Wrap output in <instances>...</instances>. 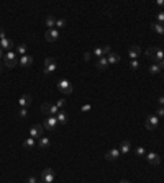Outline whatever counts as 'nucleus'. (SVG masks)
<instances>
[{
    "label": "nucleus",
    "mask_w": 164,
    "mask_h": 183,
    "mask_svg": "<svg viewBox=\"0 0 164 183\" xmlns=\"http://www.w3.org/2000/svg\"><path fill=\"white\" fill-rule=\"evenodd\" d=\"M26 181H28V183H36V178H34V177H30Z\"/></svg>",
    "instance_id": "obj_38"
},
{
    "label": "nucleus",
    "mask_w": 164,
    "mask_h": 183,
    "mask_svg": "<svg viewBox=\"0 0 164 183\" xmlns=\"http://www.w3.org/2000/svg\"><path fill=\"white\" fill-rule=\"evenodd\" d=\"M64 105H66V101H64V100H59L58 103H56V106H58V108H62Z\"/></svg>",
    "instance_id": "obj_36"
},
{
    "label": "nucleus",
    "mask_w": 164,
    "mask_h": 183,
    "mask_svg": "<svg viewBox=\"0 0 164 183\" xmlns=\"http://www.w3.org/2000/svg\"><path fill=\"white\" fill-rule=\"evenodd\" d=\"M33 64V57L31 56H21V59L18 61V65H21V67H30V65Z\"/></svg>",
    "instance_id": "obj_11"
},
{
    "label": "nucleus",
    "mask_w": 164,
    "mask_h": 183,
    "mask_svg": "<svg viewBox=\"0 0 164 183\" xmlns=\"http://www.w3.org/2000/svg\"><path fill=\"white\" fill-rule=\"evenodd\" d=\"M158 123H159V118L156 114H151V116H148L146 118V123H145V126L149 129V131H153L158 128Z\"/></svg>",
    "instance_id": "obj_4"
},
{
    "label": "nucleus",
    "mask_w": 164,
    "mask_h": 183,
    "mask_svg": "<svg viewBox=\"0 0 164 183\" xmlns=\"http://www.w3.org/2000/svg\"><path fill=\"white\" fill-rule=\"evenodd\" d=\"M49 109H51V103H43V105H41V111H43V113L49 114Z\"/></svg>",
    "instance_id": "obj_26"
},
{
    "label": "nucleus",
    "mask_w": 164,
    "mask_h": 183,
    "mask_svg": "<svg viewBox=\"0 0 164 183\" xmlns=\"http://www.w3.org/2000/svg\"><path fill=\"white\" fill-rule=\"evenodd\" d=\"M2 56H3V53H2V49H0V59H2Z\"/></svg>",
    "instance_id": "obj_44"
},
{
    "label": "nucleus",
    "mask_w": 164,
    "mask_h": 183,
    "mask_svg": "<svg viewBox=\"0 0 164 183\" xmlns=\"http://www.w3.org/2000/svg\"><path fill=\"white\" fill-rule=\"evenodd\" d=\"M0 69H2V64H0Z\"/></svg>",
    "instance_id": "obj_45"
},
{
    "label": "nucleus",
    "mask_w": 164,
    "mask_h": 183,
    "mask_svg": "<svg viewBox=\"0 0 164 183\" xmlns=\"http://www.w3.org/2000/svg\"><path fill=\"white\" fill-rule=\"evenodd\" d=\"M43 124H34V126L30 129V137H43Z\"/></svg>",
    "instance_id": "obj_7"
},
{
    "label": "nucleus",
    "mask_w": 164,
    "mask_h": 183,
    "mask_svg": "<svg viewBox=\"0 0 164 183\" xmlns=\"http://www.w3.org/2000/svg\"><path fill=\"white\" fill-rule=\"evenodd\" d=\"M156 3H158V5L161 7V5H164V0H158V2H156Z\"/></svg>",
    "instance_id": "obj_42"
},
{
    "label": "nucleus",
    "mask_w": 164,
    "mask_h": 183,
    "mask_svg": "<svg viewBox=\"0 0 164 183\" xmlns=\"http://www.w3.org/2000/svg\"><path fill=\"white\" fill-rule=\"evenodd\" d=\"M145 157H146V160H148L151 165H159V162H161V157H159L156 152H148Z\"/></svg>",
    "instance_id": "obj_8"
},
{
    "label": "nucleus",
    "mask_w": 164,
    "mask_h": 183,
    "mask_svg": "<svg viewBox=\"0 0 164 183\" xmlns=\"http://www.w3.org/2000/svg\"><path fill=\"white\" fill-rule=\"evenodd\" d=\"M158 116H164V108H158Z\"/></svg>",
    "instance_id": "obj_37"
},
{
    "label": "nucleus",
    "mask_w": 164,
    "mask_h": 183,
    "mask_svg": "<svg viewBox=\"0 0 164 183\" xmlns=\"http://www.w3.org/2000/svg\"><path fill=\"white\" fill-rule=\"evenodd\" d=\"M130 149H131V144H130V141H123V142H122V145H120V154H123V155H126V154L130 152Z\"/></svg>",
    "instance_id": "obj_16"
},
{
    "label": "nucleus",
    "mask_w": 164,
    "mask_h": 183,
    "mask_svg": "<svg viewBox=\"0 0 164 183\" xmlns=\"http://www.w3.org/2000/svg\"><path fill=\"white\" fill-rule=\"evenodd\" d=\"M56 124H58V118H56V116H49V118H46L45 124H43V128L48 129V131H53L56 128Z\"/></svg>",
    "instance_id": "obj_6"
},
{
    "label": "nucleus",
    "mask_w": 164,
    "mask_h": 183,
    "mask_svg": "<svg viewBox=\"0 0 164 183\" xmlns=\"http://www.w3.org/2000/svg\"><path fill=\"white\" fill-rule=\"evenodd\" d=\"M130 65H131V69H138V67H140V62H138L136 59H133Z\"/></svg>",
    "instance_id": "obj_35"
},
{
    "label": "nucleus",
    "mask_w": 164,
    "mask_h": 183,
    "mask_svg": "<svg viewBox=\"0 0 164 183\" xmlns=\"http://www.w3.org/2000/svg\"><path fill=\"white\" fill-rule=\"evenodd\" d=\"M120 183H130V181H128V180H122V181H120Z\"/></svg>",
    "instance_id": "obj_43"
},
{
    "label": "nucleus",
    "mask_w": 164,
    "mask_h": 183,
    "mask_svg": "<svg viewBox=\"0 0 164 183\" xmlns=\"http://www.w3.org/2000/svg\"><path fill=\"white\" fill-rule=\"evenodd\" d=\"M56 118H58V123H61V124H66L67 123V114H66V111H59L58 114H56Z\"/></svg>",
    "instance_id": "obj_19"
},
{
    "label": "nucleus",
    "mask_w": 164,
    "mask_h": 183,
    "mask_svg": "<svg viewBox=\"0 0 164 183\" xmlns=\"http://www.w3.org/2000/svg\"><path fill=\"white\" fill-rule=\"evenodd\" d=\"M107 61H108V65H110V64H117V62L120 61V56L115 54V53H110L108 56H107Z\"/></svg>",
    "instance_id": "obj_18"
},
{
    "label": "nucleus",
    "mask_w": 164,
    "mask_h": 183,
    "mask_svg": "<svg viewBox=\"0 0 164 183\" xmlns=\"http://www.w3.org/2000/svg\"><path fill=\"white\" fill-rule=\"evenodd\" d=\"M58 113H59V108L56 106V105H51V109H49V114H51V116H56Z\"/></svg>",
    "instance_id": "obj_29"
},
{
    "label": "nucleus",
    "mask_w": 164,
    "mask_h": 183,
    "mask_svg": "<svg viewBox=\"0 0 164 183\" xmlns=\"http://www.w3.org/2000/svg\"><path fill=\"white\" fill-rule=\"evenodd\" d=\"M56 67H58L56 59H53V57H48V59L45 61V69H43V74H45V75H51L53 72L56 70Z\"/></svg>",
    "instance_id": "obj_1"
},
{
    "label": "nucleus",
    "mask_w": 164,
    "mask_h": 183,
    "mask_svg": "<svg viewBox=\"0 0 164 183\" xmlns=\"http://www.w3.org/2000/svg\"><path fill=\"white\" fill-rule=\"evenodd\" d=\"M58 90L62 92L64 95H71L72 93V84H71L69 80H66V79H62V80L58 82Z\"/></svg>",
    "instance_id": "obj_3"
},
{
    "label": "nucleus",
    "mask_w": 164,
    "mask_h": 183,
    "mask_svg": "<svg viewBox=\"0 0 164 183\" xmlns=\"http://www.w3.org/2000/svg\"><path fill=\"white\" fill-rule=\"evenodd\" d=\"M23 145H25V147H33V145H34V139H33V137H28V139H25Z\"/></svg>",
    "instance_id": "obj_25"
},
{
    "label": "nucleus",
    "mask_w": 164,
    "mask_h": 183,
    "mask_svg": "<svg viewBox=\"0 0 164 183\" xmlns=\"http://www.w3.org/2000/svg\"><path fill=\"white\" fill-rule=\"evenodd\" d=\"M45 36H46V41H49V43H53V41H56V39H58V38H59V31H58V30H56V28H53V30H48Z\"/></svg>",
    "instance_id": "obj_9"
},
{
    "label": "nucleus",
    "mask_w": 164,
    "mask_h": 183,
    "mask_svg": "<svg viewBox=\"0 0 164 183\" xmlns=\"http://www.w3.org/2000/svg\"><path fill=\"white\" fill-rule=\"evenodd\" d=\"M46 26H49V30H53V26H56V20L53 17H46Z\"/></svg>",
    "instance_id": "obj_24"
},
{
    "label": "nucleus",
    "mask_w": 164,
    "mask_h": 183,
    "mask_svg": "<svg viewBox=\"0 0 164 183\" xmlns=\"http://www.w3.org/2000/svg\"><path fill=\"white\" fill-rule=\"evenodd\" d=\"M40 183H43V181H40Z\"/></svg>",
    "instance_id": "obj_46"
},
{
    "label": "nucleus",
    "mask_w": 164,
    "mask_h": 183,
    "mask_svg": "<svg viewBox=\"0 0 164 183\" xmlns=\"http://www.w3.org/2000/svg\"><path fill=\"white\" fill-rule=\"evenodd\" d=\"M135 154H136L138 157H145L146 155V150L143 147H136V149H135Z\"/></svg>",
    "instance_id": "obj_27"
},
{
    "label": "nucleus",
    "mask_w": 164,
    "mask_h": 183,
    "mask_svg": "<svg viewBox=\"0 0 164 183\" xmlns=\"http://www.w3.org/2000/svg\"><path fill=\"white\" fill-rule=\"evenodd\" d=\"M30 103H31V97H30V95H23V97L18 100V105H20L21 108H26Z\"/></svg>",
    "instance_id": "obj_14"
},
{
    "label": "nucleus",
    "mask_w": 164,
    "mask_h": 183,
    "mask_svg": "<svg viewBox=\"0 0 164 183\" xmlns=\"http://www.w3.org/2000/svg\"><path fill=\"white\" fill-rule=\"evenodd\" d=\"M38 145H40V147L43 149V147H49V139L48 137H40V141H38Z\"/></svg>",
    "instance_id": "obj_23"
},
{
    "label": "nucleus",
    "mask_w": 164,
    "mask_h": 183,
    "mask_svg": "<svg viewBox=\"0 0 164 183\" xmlns=\"http://www.w3.org/2000/svg\"><path fill=\"white\" fill-rule=\"evenodd\" d=\"M28 114V111H26V108H21L20 109V111H18V116H20V118H25V116Z\"/></svg>",
    "instance_id": "obj_33"
},
{
    "label": "nucleus",
    "mask_w": 164,
    "mask_h": 183,
    "mask_svg": "<svg viewBox=\"0 0 164 183\" xmlns=\"http://www.w3.org/2000/svg\"><path fill=\"white\" fill-rule=\"evenodd\" d=\"M154 53H156V48H149L145 54H146V57H151V59H153V57H154Z\"/></svg>",
    "instance_id": "obj_30"
},
{
    "label": "nucleus",
    "mask_w": 164,
    "mask_h": 183,
    "mask_svg": "<svg viewBox=\"0 0 164 183\" xmlns=\"http://www.w3.org/2000/svg\"><path fill=\"white\" fill-rule=\"evenodd\" d=\"M149 72H151V74L153 75H156V74H159V72H161V65L159 64H151V65H149Z\"/></svg>",
    "instance_id": "obj_21"
},
{
    "label": "nucleus",
    "mask_w": 164,
    "mask_h": 183,
    "mask_svg": "<svg viewBox=\"0 0 164 183\" xmlns=\"http://www.w3.org/2000/svg\"><path fill=\"white\" fill-rule=\"evenodd\" d=\"M159 105H164V95H162V97H159Z\"/></svg>",
    "instance_id": "obj_41"
},
{
    "label": "nucleus",
    "mask_w": 164,
    "mask_h": 183,
    "mask_svg": "<svg viewBox=\"0 0 164 183\" xmlns=\"http://www.w3.org/2000/svg\"><path fill=\"white\" fill-rule=\"evenodd\" d=\"M0 46H2V49H5V51H13V43L10 39H7V38H0Z\"/></svg>",
    "instance_id": "obj_12"
},
{
    "label": "nucleus",
    "mask_w": 164,
    "mask_h": 183,
    "mask_svg": "<svg viewBox=\"0 0 164 183\" xmlns=\"http://www.w3.org/2000/svg\"><path fill=\"white\" fill-rule=\"evenodd\" d=\"M41 178H43V183H53L54 172L51 170V168H45V170L41 172Z\"/></svg>",
    "instance_id": "obj_5"
},
{
    "label": "nucleus",
    "mask_w": 164,
    "mask_h": 183,
    "mask_svg": "<svg viewBox=\"0 0 164 183\" xmlns=\"http://www.w3.org/2000/svg\"><path fill=\"white\" fill-rule=\"evenodd\" d=\"M102 49H103V56H108V54L112 53V49H110V46H103Z\"/></svg>",
    "instance_id": "obj_34"
},
{
    "label": "nucleus",
    "mask_w": 164,
    "mask_h": 183,
    "mask_svg": "<svg viewBox=\"0 0 164 183\" xmlns=\"http://www.w3.org/2000/svg\"><path fill=\"white\" fill-rule=\"evenodd\" d=\"M17 53H18L20 56H26L28 46H26V44H18V46H17Z\"/></svg>",
    "instance_id": "obj_22"
},
{
    "label": "nucleus",
    "mask_w": 164,
    "mask_h": 183,
    "mask_svg": "<svg viewBox=\"0 0 164 183\" xmlns=\"http://www.w3.org/2000/svg\"><path fill=\"white\" fill-rule=\"evenodd\" d=\"M153 59L156 61V64L162 62V61H164V51L159 49V48H156V53H154V57H153Z\"/></svg>",
    "instance_id": "obj_15"
},
{
    "label": "nucleus",
    "mask_w": 164,
    "mask_h": 183,
    "mask_svg": "<svg viewBox=\"0 0 164 183\" xmlns=\"http://www.w3.org/2000/svg\"><path fill=\"white\" fill-rule=\"evenodd\" d=\"M94 54H95V57H98V59H100V57H105V56H103V49H102V48H97V49L94 51Z\"/></svg>",
    "instance_id": "obj_28"
},
{
    "label": "nucleus",
    "mask_w": 164,
    "mask_h": 183,
    "mask_svg": "<svg viewBox=\"0 0 164 183\" xmlns=\"http://www.w3.org/2000/svg\"><path fill=\"white\" fill-rule=\"evenodd\" d=\"M66 26V20H56V28H64Z\"/></svg>",
    "instance_id": "obj_31"
},
{
    "label": "nucleus",
    "mask_w": 164,
    "mask_h": 183,
    "mask_svg": "<svg viewBox=\"0 0 164 183\" xmlns=\"http://www.w3.org/2000/svg\"><path fill=\"white\" fill-rule=\"evenodd\" d=\"M120 155H122V154H120V149H110L105 154V159L107 160H117Z\"/></svg>",
    "instance_id": "obj_10"
},
{
    "label": "nucleus",
    "mask_w": 164,
    "mask_h": 183,
    "mask_svg": "<svg viewBox=\"0 0 164 183\" xmlns=\"http://www.w3.org/2000/svg\"><path fill=\"white\" fill-rule=\"evenodd\" d=\"M3 62L7 67H15L17 65V53H13V51H7L5 56H3Z\"/></svg>",
    "instance_id": "obj_2"
},
{
    "label": "nucleus",
    "mask_w": 164,
    "mask_h": 183,
    "mask_svg": "<svg viewBox=\"0 0 164 183\" xmlns=\"http://www.w3.org/2000/svg\"><path fill=\"white\" fill-rule=\"evenodd\" d=\"M158 23H161V25H164V12H161V13H158Z\"/></svg>",
    "instance_id": "obj_32"
},
{
    "label": "nucleus",
    "mask_w": 164,
    "mask_h": 183,
    "mask_svg": "<svg viewBox=\"0 0 164 183\" xmlns=\"http://www.w3.org/2000/svg\"><path fill=\"white\" fill-rule=\"evenodd\" d=\"M140 53H141L140 46H131L130 49H128V56L131 57V61H133V59H136V57L140 56Z\"/></svg>",
    "instance_id": "obj_13"
},
{
    "label": "nucleus",
    "mask_w": 164,
    "mask_h": 183,
    "mask_svg": "<svg viewBox=\"0 0 164 183\" xmlns=\"http://www.w3.org/2000/svg\"><path fill=\"white\" fill-rule=\"evenodd\" d=\"M89 109H90V105H84L82 106V111H89Z\"/></svg>",
    "instance_id": "obj_39"
},
{
    "label": "nucleus",
    "mask_w": 164,
    "mask_h": 183,
    "mask_svg": "<svg viewBox=\"0 0 164 183\" xmlns=\"http://www.w3.org/2000/svg\"><path fill=\"white\" fill-rule=\"evenodd\" d=\"M0 38H5V31L2 30V28H0Z\"/></svg>",
    "instance_id": "obj_40"
},
{
    "label": "nucleus",
    "mask_w": 164,
    "mask_h": 183,
    "mask_svg": "<svg viewBox=\"0 0 164 183\" xmlns=\"http://www.w3.org/2000/svg\"><path fill=\"white\" fill-rule=\"evenodd\" d=\"M107 67H108V61H107V57H100V59L97 61V69L103 70V69H107Z\"/></svg>",
    "instance_id": "obj_17"
},
{
    "label": "nucleus",
    "mask_w": 164,
    "mask_h": 183,
    "mask_svg": "<svg viewBox=\"0 0 164 183\" xmlns=\"http://www.w3.org/2000/svg\"><path fill=\"white\" fill-rule=\"evenodd\" d=\"M151 28L153 30L158 33V34H164V25H161V23H158V21H156V23H153L151 25Z\"/></svg>",
    "instance_id": "obj_20"
}]
</instances>
